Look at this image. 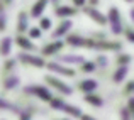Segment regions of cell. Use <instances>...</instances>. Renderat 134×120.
I'll return each instance as SVG.
<instances>
[{
  "mask_svg": "<svg viewBox=\"0 0 134 120\" xmlns=\"http://www.w3.org/2000/svg\"><path fill=\"white\" fill-rule=\"evenodd\" d=\"M51 105H53V108L63 110V112H66V113L73 115V117H82V113H80V108L73 107V105H68V103H65V101H61V100H51Z\"/></svg>",
  "mask_w": 134,
  "mask_h": 120,
  "instance_id": "6da1fadb",
  "label": "cell"
},
{
  "mask_svg": "<svg viewBox=\"0 0 134 120\" xmlns=\"http://www.w3.org/2000/svg\"><path fill=\"white\" fill-rule=\"evenodd\" d=\"M109 20H110V29L114 34H121L122 27H121V19H119V10L115 7H112L109 10Z\"/></svg>",
  "mask_w": 134,
  "mask_h": 120,
  "instance_id": "7a4b0ae2",
  "label": "cell"
},
{
  "mask_svg": "<svg viewBox=\"0 0 134 120\" xmlns=\"http://www.w3.org/2000/svg\"><path fill=\"white\" fill-rule=\"evenodd\" d=\"M24 91L26 93H32V95H37L39 98H43V100H51V93H49L48 88H43V86H26L24 88Z\"/></svg>",
  "mask_w": 134,
  "mask_h": 120,
  "instance_id": "3957f363",
  "label": "cell"
},
{
  "mask_svg": "<svg viewBox=\"0 0 134 120\" xmlns=\"http://www.w3.org/2000/svg\"><path fill=\"white\" fill-rule=\"evenodd\" d=\"M46 81H48V83H51L53 86L56 88V90H59L61 93H65V95H71V93H73V90L68 86V85H65L63 81H59V80L53 78V76H48V78H46Z\"/></svg>",
  "mask_w": 134,
  "mask_h": 120,
  "instance_id": "277c9868",
  "label": "cell"
},
{
  "mask_svg": "<svg viewBox=\"0 0 134 120\" xmlns=\"http://www.w3.org/2000/svg\"><path fill=\"white\" fill-rule=\"evenodd\" d=\"M19 58H20V61H24V63H29V64H32V66H37V68H43V66H44V59H43V58H37V56H31V54H20Z\"/></svg>",
  "mask_w": 134,
  "mask_h": 120,
  "instance_id": "5b68a950",
  "label": "cell"
},
{
  "mask_svg": "<svg viewBox=\"0 0 134 120\" xmlns=\"http://www.w3.org/2000/svg\"><path fill=\"white\" fill-rule=\"evenodd\" d=\"M48 68L51 69V71L59 73V75H65V76H73V75H75V71H73V69L65 68V66L58 64V63H49V64H48Z\"/></svg>",
  "mask_w": 134,
  "mask_h": 120,
  "instance_id": "8992f818",
  "label": "cell"
},
{
  "mask_svg": "<svg viewBox=\"0 0 134 120\" xmlns=\"http://www.w3.org/2000/svg\"><path fill=\"white\" fill-rule=\"evenodd\" d=\"M46 3H48V0H37L36 5L32 7V10H31V15H32V17H39L41 12L46 9Z\"/></svg>",
  "mask_w": 134,
  "mask_h": 120,
  "instance_id": "52a82bcc",
  "label": "cell"
},
{
  "mask_svg": "<svg viewBox=\"0 0 134 120\" xmlns=\"http://www.w3.org/2000/svg\"><path fill=\"white\" fill-rule=\"evenodd\" d=\"M78 86H80V90H82V91L90 93V91H93L95 88H97V81H93V80H85V81H82Z\"/></svg>",
  "mask_w": 134,
  "mask_h": 120,
  "instance_id": "ba28073f",
  "label": "cell"
},
{
  "mask_svg": "<svg viewBox=\"0 0 134 120\" xmlns=\"http://www.w3.org/2000/svg\"><path fill=\"white\" fill-rule=\"evenodd\" d=\"M85 12L88 14V15L92 17V19L95 20V22H98V24H102V26H104L105 24V17L102 15L100 12H98V10H93V9H85Z\"/></svg>",
  "mask_w": 134,
  "mask_h": 120,
  "instance_id": "9c48e42d",
  "label": "cell"
},
{
  "mask_svg": "<svg viewBox=\"0 0 134 120\" xmlns=\"http://www.w3.org/2000/svg\"><path fill=\"white\" fill-rule=\"evenodd\" d=\"M68 29H71V22H70V20H65V22H61V26H59L58 29L53 32V37H59V36H63V34H65Z\"/></svg>",
  "mask_w": 134,
  "mask_h": 120,
  "instance_id": "30bf717a",
  "label": "cell"
},
{
  "mask_svg": "<svg viewBox=\"0 0 134 120\" xmlns=\"http://www.w3.org/2000/svg\"><path fill=\"white\" fill-rule=\"evenodd\" d=\"M59 61H63V63H73V64H83L85 59H83L82 56H61Z\"/></svg>",
  "mask_w": 134,
  "mask_h": 120,
  "instance_id": "8fae6325",
  "label": "cell"
},
{
  "mask_svg": "<svg viewBox=\"0 0 134 120\" xmlns=\"http://www.w3.org/2000/svg\"><path fill=\"white\" fill-rule=\"evenodd\" d=\"M75 14H76V10L71 9V7H58V9H56V15H59V17L75 15Z\"/></svg>",
  "mask_w": 134,
  "mask_h": 120,
  "instance_id": "7c38bea8",
  "label": "cell"
},
{
  "mask_svg": "<svg viewBox=\"0 0 134 120\" xmlns=\"http://www.w3.org/2000/svg\"><path fill=\"white\" fill-rule=\"evenodd\" d=\"M61 42H53V44H49V46H46V47L43 49V54H54L56 51H59L61 49Z\"/></svg>",
  "mask_w": 134,
  "mask_h": 120,
  "instance_id": "4fadbf2b",
  "label": "cell"
},
{
  "mask_svg": "<svg viewBox=\"0 0 134 120\" xmlns=\"http://www.w3.org/2000/svg\"><path fill=\"white\" fill-rule=\"evenodd\" d=\"M126 75H127V66H121L114 75V81L115 83H121V81L126 78Z\"/></svg>",
  "mask_w": 134,
  "mask_h": 120,
  "instance_id": "5bb4252c",
  "label": "cell"
},
{
  "mask_svg": "<svg viewBox=\"0 0 134 120\" xmlns=\"http://www.w3.org/2000/svg\"><path fill=\"white\" fill-rule=\"evenodd\" d=\"M10 37H3L2 39V44H0V52H2V56H7L10 52Z\"/></svg>",
  "mask_w": 134,
  "mask_h": 120,
  "instance_id": "9a60e30c",
  "label": "cell"
},
{
  "mask_svg": "<svg viewBox=\"0 0 134 120\" xmlns=\"http://www.w3.org/2000/svg\"><path fill=\"white\" fill-rule=\"evenodd\" d=\"M0 108H3V110H12L14 113H20V110L15 107V105H12L10 101L7 100H0Z\"/></svg>",
  "mask_w": 134,
  "mask_h": 120,
  "instance_id": "2e32d148",
  "label": "cell"
},
{
  "mask_svg": "<svg viewBox=\"0 0 134 120\" xmlns=\"http://www.w3.org/2000/svg\"><path fill=\"white\" fill-rule=\"evenodd\" d=\"M68 42L71 46H87V41L85 39H82V37H78V36H71V37H68Z\"/></svg>",
  "mask_w": 134,
  "mask_h": 120,
  "instance_id": "e0dca14e",
  "label": "cell"
},
{
  "mask_svg": "<svg viewBox=\"0 0 134 120\" xmlns=\"http://www.w3.org/2000/svg\"><path fill=\"white\" fill-rule=\"evenodd\" d=\"M17 85H19V78H17V76H10V78H7V80H5L3 86H5L7 90H10V88L17 86Z\"/></svg>",
  "mask_w": 134,
  "mask_h": 120,
  "instance_id": "ac0fdd59",
  "label": "cell"
},
{
  "mask_svg": "<svg viewBox=\"0 0 134 120\" xmlns=\"http://www.w3.org/2000/svg\"><path fill=\"white\" fill-rule=\"evenodd\" d=\"M88 103L92 105H95V107H102L104 105V101H102V98H98V97H93V95H87V98H85Z\"/></svg>",
  "mask_w": 134,
  "mask_h": 120,
  "instance_id": "d6986e66",
  "label": "cell"
},
{
  "mask_svg": "<svg viewBox=\"0 0 134 120\" xmlns=\"http://www.w3.org/2000/svg\"><path fill=\"white\" fill-rule=\"evenodd\" d=\"M26 27H27V15L22 12V14H20V17H19V32H24Z\"/></svg>",
  "mask_w": 134,
  "mask_h": 120,
  "instance_id": "ffe728a7",
  "label": "cell"
},
{
  "mask_svg": "<svg viewBox=\"0 0 134 120\" xmlns=\"http://www.w3.org/2000/svg\"><path fill=\"white\" fill-rule=\"evenodd\" d=\"M17 42H19V46H22L24 49H31V51H34V49H36L32 44H31V41H27L26 37H19V39H17Z\"/></svg>",
  "mask_w": 134,
  "mask_h": 120,
  "instance_id": "44dd1931",
  "label": "cell"
},
{
  "mask_svg": "<svg viewBox=\"0 0 134 120\" xmlns=\"http://www.w3.org/2000/svg\"><path fill=\"white\" fill-rule=\"evenodd\" d=\"M93 69H95V63H83L82 71H85V73H92Z\"/></svg>",
  "mask_w": 134,
  "mask_h": 120,
  "instance_id": "7402d4cb",
  "label": "cell"
},
{
  "mask_svg": "<svg viewBox=\"0 0 134 120\" xmlns=\"http://www.w3.org/2000/svg\"><path fill=\"white\" fill-rule=\"evenodd\" d=\"M131 61V58H129L127 54H124V56H119V63L121 64H124V66H127V63Z\"/></svg>",
  "mask_w": 134,
  "mask_h": 120,
  "instance_id": "603a6c76",
  "label": "cell"
},
{
  "mask_svg": "<svg viewBox=\"0 0 134 120\" xmlns=\"http://www.w3.org/2000/svg\"><path fill=\"white\" fill-rule=\"evenodd\" d=\"M51 27V20L49 19H43L41 20V29H49Z\"/></svg>",
  "mask_w": 134,
  "mask_h": 120,
  "instance_id": "cb8c5ba5",
  "label": "cell"
},
{
  "mask_svg": "<svg viewBox=\"0 0 134 120\" xmlns=\"http://www.w3.org/2000/svg\"><path fill=\"white\" fill-rule=\"evenodd\" d=\"M29 34H31V37H39L41 36V31L39 29H31Z\"/></svg>",
  "mask_w": 134,
  "mask_h": 120,
  "instance_id": "d4e9b609",
  "label": "cell"
},
{
  "mask_svg": "<svg viewBox=\"0 0 134 120\" xmlns=\"http://www.w3.org/2000/svg\"><path fill=\"white\" fill-rule=\"evenodd\" d=\"M97 64H100V66H102V68H104V66H105V64H107V59H105V58H104V56H100V58H98V59H97Z\"/></svg>",
  "mask_w": 134,
  "mask_h": 120,
  "instance_id": "484cf974",
  "label": "cell"
},
{
  "mask_svg": "<svg viewBox=\"0 0 134 120\" xmlns=\"http://www.w3.org/2000/svg\"><path fill=\"white\" fill-rule=\"evenodd\" d=\"M126 36H127V39L131 41V42H134V32H132L131 29H127V31H126Z\"/></svg>",
  "mask_w": 134,
  "mask_h": 120,
  "instance_id": "4316f807",
  "label": "cell"
},
{
  "mask_svg": "<svg viewBox=\"0 0 134 120\" xmlns=\"http://www.w3.org/2000/svg\"><path fill=\"white\" fill-rule=\"evenodd\" d=\"M121 120H131V118H129V112L127 110H122L121 112Z\"/></svg>",
  "mask_w": 134,
  "mask_h": 120,
  "instance_id": "83f0119b",
  "label": "cell"
},
{
  "mask_svg": "<svg viewBox=\"0 0 134 120\" xmlns=\"http://www.w3.org/2000/svg\"><path fill=\"white\" fill-rule=\"evenodd\" d=\"M129 108H131V112H132V115H134V98L129 100Z\"/></svg>",
  "mask_w": 134,
  "mask_h": 120,
  "instance_id": "f1b7e54d",
  "label": "cell"
},
{
  "mask_svg": "<svg viewBox=\"0 0 134 120\" xmlns=\"http://www.w3.org/2000/svg\"><path fill=\"white\" fill-rule=\"evenodd\" d=\"M82 120H95V118L90 117V115H82Z\"/></svg>",
  "mask_w": 134,
  "mask_h": 120,
  "instance_id": "f546056e",
  "label": "cell"
},
{
  "mask_svg": "<svg viewBox=\"0 0 134 120\" xmlns=\"http://www.w3.org/2000/svg\"><path fill=\"white\" fill-rule=\"evenodd\" d=\"M73 2H75V5H83L85 0H73Z\"/></svg>",
  "mask_w": 134,
  "mask_h": 120,
  "instance_id": "4dcf8cb0",
  "label": "cell"
},
{
  "mask_svg": "<svg viewBox=\"0 0 134 120\" xmlns=\"http://www.w3.org/2000/svg\"><path fill=\"white\" fill-rule=\"evenodd\" d=\"M90 3H92V5H97V3H98V0H90Z\"/></svg>",
  "mask_w": 134,
  "mask_h": 120,
  "instance_id": "1f68e13d",
  "label": "cell"
},
{
  "mask_svg": "<svg viewBox=\"0 0 134 120\" xmlns=\"http://www.w3.org/2000/svg\"><path fill=\"white\" fill-rule=\"evenodd\" d=\"M131 15H132V20H134V9L131 10Z\"/></svg>",
  "mask_w": 134,
  "mask_h": 120,
  "instance_id": "d6a6232c",
  "label": "cell"
},
{
  "mask_svg": "<svg viewBox=\"0 0 134 120\" xmlns=\"http://www.w3.org/2000/svg\"><path fill=\"white\" fill-rule=\"evenodd\" d=\"M53 3H54V5H56V3H58V0H53Z\"/></svg>",
  "mask_w": 134,
  "mask_h": 120,
  "instance_id": "836d02e7",
  "label": "cell"
},
{
  "mask_svg": "<svg viewBox=\"0 0 134 120\" xmlns=\"http://www.w3.org/2000/svg\"><path fill=\"white\" fill-rule=\"evenodd\" d=\"M127 2H132V0H127Z\"/></svg>",
  "mask_w": 134,
  "mask_h": 120,
  "instance_id": "e575fe53",
  "label": "cell"
}]
</instances>
